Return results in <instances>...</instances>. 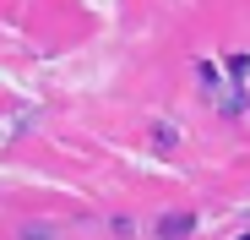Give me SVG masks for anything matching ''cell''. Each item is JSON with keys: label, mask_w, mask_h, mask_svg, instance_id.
<instances>
[{"label": "cell", "mask_w": 250, "mask_h": 240, "mask_svg": "<svg viewBox=\"0 0 250 240\" xmlns=\"http://www.w3.org/2000/svg\"><path fill=\"white\" fill-rule=\"evenodd\" d=\"M22 240H60L55 224H22Z\"/></svg>", "instance_id": "obj_3"}, {"label": "cell", "mask_w": 250, "mask_h": 240, "mask_svg": "<svg viewBox=\"0 0 250 240\" xmlns=\"http://www.w3.org/2000/svg\"><path fill=\"white\" fill-rule=\"evenodd\" d=\"M239 240H250V235H239Z\"/></svg>", "instance_id": "obj_5"}, {"label": "cell", "mask_w": 250, "mask_h": 240, "mask_svg": "<svg viewBox=\"0 0 250 240\" xmlns=\"http://www.w3.org/2000/svg\"><path fill=\"white\" fill-rule=\"evenodd\" d=\"M152 142H158L163 153H169V147H180V131H174V120H158V126H152Z\"/></svg>", "instance_id": "obj_2"}, {"label": "cell", "mask_w": 250, "mask_h": 240, "mask_svg": "<svg viewBox=\"0 0 250 240\" xmlns=\"http://www.w3.org/2000/svg\"><path fill=\"white\" fill-rule=\"evenodd\" d=\"M190 229H196L190 213H169V218H158V240H185Z\"/></svg>", "instance_id": "obj_1"}, {"label": "cell", "mask_w": 250, "mask_h": 240, "mask_svg": "<svg viewBox=\"0 0 250 240\" xmlns=\"http://www.w3.org/2000/svg\"><path fill=\"white\" fill-rule=\"evenodd\" d=\"M229 71L234 76H250V55H229Z\"/></svg>", "instance_id": "obj_4"}]
</instances>
